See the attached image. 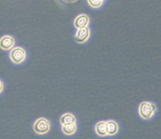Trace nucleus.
I'll use <instances>...</instances> for the list:
<instances>
[{
  "mask_svg": "<svg viewBox=\"0 0 161 139\" xmlns=\"http://www.w3.org/2000/svg\"><path fill=\"white\" fill-rule=\"evenodd\" d=\"M90 36V30L89 27L79 29L77 31L75 36V40L78 43H84L88 40Z\"/></svg>",
  "mask_w": 161,
  "mask_h": 139,
  "instance_id": "4",
  "label": "nucleus"
},
{
  "mask_svg": "<svg viewBox=\"0 0 161 139\" xmlns=\"http://www.w3.org/2000/svg\"><path fill=\"white\" fill-rule=\"evenodd\" d=\"M96 134L100 136H105L107 135L106 131V122H99L96 125Z\"/></svg>",
  "mask_w": 161,
  "mask_h": 139,
  "instance_id": "8",
  "label": "nucleus"
},
{
  "mask_svg": "<svg viewBox=\"0 0 161 139\" xmlns=\"http://www.w3.org/2000/svg\"><path fill=\"white\" fill-rule=\"evenodd\" d=\"M34 131L38 134H44L47 133L50 130V123L46 118H40L34 123Z\"/></svg>",
  "mask_w": 161,
  "mask_h": 139,
  "instance_id": "3",
  "label": "nucleus"
},
{
  "mask_svg": "<svg viewBox=\"0 0 161 139\" xmlns=\"http://www.w3.org/2000/svg\"><path fill=\"white\" fill-rule=\"evenodd\" d=\"M26 51L21 47L13 48L10 53V59L13 63L20 64L26 59Z\"/></svg>",
  "mask_w": 161,
  "mask_h": 139,
  "instance_id": "2",
  "label": "nucleus"
},
{
  "mask_svg": "<svg viewBox=\"0 0 161 139\" xmlns=\"http://www.w3.org/2000/svg\"><path fill=\"white\" fill-rule=\"evenodd\" d=\"M139 114L145 120H149L154 116L156 111V107L154 103L143 102L139 106Z\"/></svg>",
  "mask_w": 161,
  "mask_h": 139,
  "instance_id": "1",
  "label": "nucleus"
},
{
  "mask_svg": "<svg viewBox=\"0 0 161 139\" xmlns=\"http://www.w3.org/2000/svg\"><path fill=\"white\" fill-rule=\"evenodd\" d=\"M89 22V17L86 15H80L75 19L74 25L77 29L85 28L88 26Z\"/></svg>",
  "mask_w": 161,
  "mask_h": 139,
  "instance_id": "6",
  "label": "nucleus"
},
{
  "mask_svg": "<svg viewBox=\"0 0 161 139\" xmlns=\"http://www.w3.org/2000/svg\"><path fill=\"white\" fill-rule=\"evenodd\" d=\"M106 131L107 135L113 136L118 131V123L113 120H109L106 122Z\"/></svg>",
  "mask_w": 161,
  "mask_h": 139,
  "instance_id": "7",
  "label": "nucleus"
},
{
  "mask_svg": "<svg viewBox=\"0 0 161 139\" xmlns=\"http://www.w3.org/2000/svg\"><path fill=\"white\" fill-rule=\"evenodd\" d=\"M15 44V39L10 36H4L1 38L0 46L4 50H9L13 47Z\"/></svg>",
  "mask_w": 161,
  "mask_h": 139,
  "instance_id": "5",
  "label": "nucleus"
},
{
  "mask_svg": "<svg viewBox=\"0 0 161 139\" xmlns=\"http://www.w3.org/2000/svg\"><path fill=\"white\" fill-rule=\"evenodd\" d=\"M62 132L65 134L72 135L76 132L77 125L76 123H70V124H66L62 125Z\"/></svg>",
  "mask_w": 161,
  "mask_h": 139,
  "instance_id": "10",
  "label": "nucleus"
},
{
  "mask_svg": "<svg viewBox=\"0 0 161 139\" xmlns=\"http://www.w3.org/2000/svg\"><path fill=\"white\" fill-rule=\"evenodd\" d=\"M1 90H0V91L1 92H2L3 91V87H4V86H3V83H2V82H1Z\"/></svg>",
  "mask_w": 161,
  "mask_h": 139,
  "instance_id": "12",
  "label": "nucleus"
},
{
  "mask_svg": "<svg viewBox=\"0 0 161 139\" xmlns=\"http://www.w3.org/2000/svg\"><path fill=\"white\" fill-rule=\"evenodd\" d=\"M88 2L93 8H98L102 5V0H88Z\"/></svg>",
  "mask_w": 161,
  "mask_h": 139,
  "instance_id": "11",
  "label": "nucleus"
},
{
  "mask_svg": "<svg viewBox=\"0 0 161 139\" xmlns=\"http://www.w3.org/2000/svg\"><path fill=\"white\" fill-rule=\"evenodd\" d=\"M60 123L62 125L70 123H76V119L73 114L70 113H67L63 114L60 118Z\"/></svg>",
  "mask_w": 161,
  "mask_h": 139,
  "instance_id": "9",
  "label": "nucleus"
}]
</instances>
